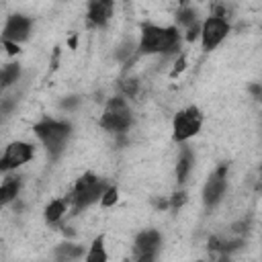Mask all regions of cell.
<instances>
[{"instance_id": "6da1fadb", "label": "cell", "mask_w": 262, "mask_h": 262, "mask_svg": "<svg viewBox=\"0 0 262 262\" xmlns=\"http://www.w3.org/2000/svg\"><path fill=\"white\" fill-rule=\"evenodd\" d=\"M178 43V33L174 27L160 29L154 25H145L141 33L139 51L141 53H158V51H172Z\"/></svg>"}, {"instance_id": "7a4b0ae2", "label": "cell", "mask_w": 262, "mask_h": 262, "mask_svg": "<svg viewBox=\"0 0 262 262\" xmlns=\"http://www.w3.org/2000/svg\"><path fill=\"white\" fill-rule=\"evenodd\" d=\"M35 133H37V137L47 145V149H49L53 156H57L59 149H61V145H63V141L68 139L70 125H68V123H59V121H49V119H45V121H41V123L35 125Z\"/></svg>"}, {"instance_id": "3957f363", "label": "cell", "mask_w": 262, "mask_h": 262, "mask_svg": "<svg viewBox=\"0 0 262 262\" xmlns=\"http://www.w3.org/2000/svg\"><path fill=\"white\" fill-rule=\"evenodd\" d=\"M104 184L90 172H86L78 182H76V188H74V203H76V209H82V207H88L90 203L98 201L100 196H104Z\"/></svg>"}, {"instance_id": "277c9868", "label": "cell", "mask_w": 262, "mask_h": 262, "mask_svg": "<svg viewBox=\"0 0 262 262\" xmlns=\"http://www.w3.org/2000/svg\"><path fill=\"white\" fill-rule=\"evenodd\" d=\"M100 125L108 131H125L131 125V115H129V108H127L123 98H111L108 100L104 115L100 119Z\"/></svg>"}, {"instance_id": "5b68a950", "label": "cell", "mask_w": 262, "mask_h": 262, "mask_svg": "<svg viewBox=\"0 0 262 262\" xmlns=\"http://www.w3.org/2000/svg\"><path fill=\"white\" fill-rule=\"evenodd\" d=\"M201 121H203V117H201L199 108H194V106L178 113L174 117V139L184 141V139L192 137L201 129Z\"/></svg>"}, {"instance_id": "8992f818", "label": "cell", "mask_w": 262, "mask_h": 262, "mask_svg": "<svg viewBox=\"0 0 262 262\" xmlns=\"http://www.w3.org/2000/svg\"><path fill=\"white\" fill-rule=\"evenodd\" d=\"M33 158V147L29 143H23V141H16V143H10L0 160V168L2 170H8V168H16L25 162H29Z\"/></svg>"}, {"instance_id": "52a82bcc", "label": "cell", "mask_w": 262, "mask_h": 262, "mask_svg": "<svg viewBox=\"0 0 262 262\" xmlns=\"http://www.w3.org/2000/svg\"><path fill=\"white\" fill-rule=\"evenodd\" d=\"M201 35H203V45H205V49H213V47H217V45L223 41V37L227 35V23H225L223 18L211 16V18L203 25Z\"/></svg>"}, {"instance_id": "ba28073f", "label": "cell", "mask_w": 262, "mask_h": 262, "mask_svg": "<svg viewBox=\"0 0 262 262\" xmlns=\"http://www.w3.org/2000/svg\"><path fill=\"white\" fill-rule=\"evenodd\" d=\"M225 176H227V166H219L215 172H213V176L209 178V182H207V186H205V203L211 207V205H215L219 199H221V194H223V190H225Z\"/></svg>"}, {"instance_id": "9c48e42d", "label": "cell", "mask_w": 262, "mask_h": 262, "mask_svg": "<svg viewBox=\"0 0 262 262\" xmlns=\"http://www.w3.org/2000/svg\"><path fill=\"white\" fill-rule=\"evenodd\" d=\"M29 29H31V18L20 16V14H12L4 27V41H14V43L23 41V39H27Z\"/></svg>"}, {"instance_id": "30bf717a", "label": "cell", "mask_w": 262, "mask_h": 262, "mask_svg": "<svg viewBox=\"0 0 262 262\" xmlns=\"http://www.w3.org/2000/svg\"><path fill=\"white\" fill-rule=\"evenodd\" d=\"M113 12V2L111 0H94L88 6V18L92 25H104Z\"/></svg>"}, {"instance_id": "8fae6325", "label": "cell", "mask_w": 262, "mask_h": 262, "mask_svg": "<svg viewBox=\"0 0 262 262\" xmlns=\"http://www.w3.org/2000/svg\"><path fill=\"white\" fill-rule=\"evenodd\" d=\"M158 246H160V233L154 231V229H147V231L139 233L137 239H135V250L139 252V256L141 254H154Z\"/></svg>"}, {"instance_id": "7c38bea8", "label": "cell", "mask_w": 262, "mask_h": 262, "mask_svg": "<svg viewBox=\"0 0 262 262\" xmlns=\"http://www.w3.org/2000/svg\"><path fill=\"white\" fill-rule=\"evenodd\" d=\"M190 166H192V156H190V149H182L180 154V160H178V166H176V178L178 182H184L188 172H190Z\"/></svg>"}, {"instance_id": "4fadbf2b", "label": "cell", "mask_w": 262, "mask_h": 262, "mask_svg": "<svg viewBox=\"0 0 262 262\" xmlns=\"http://www.w3.org/2000/svg\"><path fill=\"white\" fill-rule=\"evenodd\" d=\"M18 188H20L18 178H6L4 184H2V188H0V203L6 205L8 201H12L16 196V192H18Z\"/></svg>"}, {"instance_id": "5bb4252c", "label": "cell", "mask_w": 262, "mask_h": 262, "mask_svg": "<svg viewBox=\"0 0 262 262\" xmlns=\"http://www.w3.org/2000/svg\"><path fill=\"white\" fill-rule=\"evenodd\" d=\"M86 262H106V252H104V246H102V237H96L92 242V248L86 256Z\"/></svg>"}, {"instance_id": "9a60e30c", "label": "cell", "mask_w": 262, "mask_h": 262, "mask_svg": "<svg viewBox=\"0 0 262 262\" xmlns=\"http://www.w3.org/2000/svg\"><path fill=\"white\" fill-rule=\"evenodd\" d=\"M63 213H66V203H63V201H53V203H49L47 209H45V219H47L49 223H53V221H57Z\"/></svg>"}, {"instance_id": "2e32d148", "label": "cell", "mask_w": 262, "mask_h": 262, "mask_svg": "<svg viewBox=\"0 0 262 262\" xmlns=\"http://www.w3.org/2000/svg\"><path fill=\"white\" fill-rule=\"evenodd\" d=\"M57 256L59 258H66V260H72V258L82 256V248L80 246H74V244H63V246L57 248Z\"/></svg>"}, {"instance_id": "e0dca14e", "label": "cell", "mask_w": 262, "mask_h": 262, "mask_svg": "<svg viewBox=\"0 0 262 262\" xmlns=\"http://www.w3.org/2000/svg\"><path fill=\"white\" fill-rule=\"evenodd\" d=\"M18 66L16 63H8L6 68H4V72H2V86H8V84H12V82H16V78H18Z\"/></svg>"}, {"instance_id": "ac0fdd59", "label": "cell", "mask_w": 262, "mask_h": 262, "mask_svg": "<svg viewBox=\"0 0 262 262\" xmlns=\"http://www.w3.org/2000/svg\"><path fill=\"white\" fill-rule=\"evenodd\" d=\"M178 23H180V25H186V27L190 29L192 25H196V16H194V12H192L190 8H184V10L178 12Z\"/></svg>"}, {"instance_id": "d6986e66", "label": "cell", "mask_w": 262, "mask_h": 262, "mask_svg": "<svg viewBox=\"0 0 262 262\" xmlns=\"http://www.w3.org/2000/svg\"><path fill=\"white\" fill-rule=\"evenodd\" d=\"M115 203H117V188H106V192L102 196V205L104 207H111Z\"/></svg>"}, {"instance_id": "ffe728a7", "label": "cell", "mask_w": 262, "mask_h": 262, "mask_svg": "<svg viewBox=\"0 0 262 262\" xmlns=\"http://www.w3.org/2000/svg\"><path fill=\"white\" fill-rule=\"evenodd\" d=\"M184 201H186V194H184V192H176V194L172 196V207H174V209H178Z\"/></svg>"}, {"instance_id": "44dd1931", "label": "cell", "mask_w": 262, "mask_h": 262, "mask_svg": "<svg viewBox=\"0 0 262 262\" xmlns=\"http://www.w3.org/2000/svg\"><path fill=\"white\" fill-rule=\"evenodd\" d=\"M201 31H203V29L199 27V23H196V25H192V27L188 29V35H186V39H188V41H194V37H196Z\"/></svg>"}, {"instance_id": "7402d4cb", "label": "cell", "mask_w": 262, "mask_h": 262, "mask_svg": "<svg viewBox=\"0 0 262 262\" xmlns=\"http://www.w3.org/2000/svg\"><path fill=\"white\" fill-rule=\"evenodd\" d=\"M123 88H125V92H127V94H135L137 84H135V80H127V82H123Z\"/></svg>"}, {"instance_id": "603a6c76", "label": "cell", "mask_w": 262, "mask_h": 262, "mask_svg": "<svg viewBox=\"0 0 262 262\" xmlns=\"http://www.w3.org/2000/svg\"><path fill=\"white\" fill-rule=\"evenodd\" d=\"M4 47H6V51H8L10 55H14V53H18V45H16L14 41H4Z\"/></svg>"}, {"instance_id": "cb8c5ba5", "label": "cell", "mask_w": 262, "mask_h": 262, "mask_svg": "<svg viewBox=\"0 0 262 262\" xmlns=\"http://www.w3.org/2000/svg\"><path fill=\"white\" fill-rule=\"evenodd\" d=\"M250 92H252V94H256V96H260V100H262V88H260V86H256V84H254V86H250Z\"/></svg>"}, {"instance_id": "d4e9b609", "label": "cell", "mask_w": 262, "mask_h": 262, "mask_svg": "<svg viewBox=\"0 0 262 262\" xmlns=\"http://www.w3.org/2000/svg\"><path fill=\"white\" fill-rule=\"evenodd\" d=\"M154 260V254H141L137 262H151Z\"/></svg>"}, {"instance_id": "484cf974", "label": "cell", "mask_w": 262, "mask_h": 262, "mask_svg": "<svg viewBox=\"0 0 262 262\" xmlns=\"http://www.w3.org/2000/svg\"><path fill=\"white\" fill-rule=\"evenodd\" d=\"M182 68H184V59L180 57V59H178V63H176V70H174V74H178V72H180Z\"/></svg>"}, {"instance_id": "4316f807", "label": "cell", "mask_w": 262, "mask_h": 262, "mask_svg": "<svg viewBox=\"0 0 262 262\" xmlns=\"http://www.w3.org/2000/svg\"><path fill=\"white\" fill-rule=\"evenodd\" d=\"M74 104H76V98H70V100H63V102H61V106H68V108L74 106Z\"/></svg>"}, {"instance_id": "83f0119b", "label": "cell", "mask_w": 262, "mask_h": 262, "mask_svg": "<svg viewBox=\"0 0 262 262\" xmlns=\"http://www.w3.org/2000/svg\"><path fill=\"white\" fill-rule=\"evenodd\" d=\"M156 205H158V209H166V207H168V203H166V201H158Z\"/></svg>"}, {"instance_id": "f1b7e54d", "label": "cell", "mask_w": 262, "mask_h": 262, "mask_svg": "<svg viewBox=\"0 0 262 262\" xmlns=\"http://www.w3.org/2000/svg\"><path fill=\"white\" fill-rule=\"evenodd\" d=\"M219 262H229V260H227V258H221V260H219Z\"/></svg>"}]
</instances>
